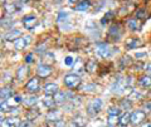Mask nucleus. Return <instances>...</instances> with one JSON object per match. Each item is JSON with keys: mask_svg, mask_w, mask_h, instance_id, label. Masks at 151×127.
Here are the masks:
<instances>
[{"mask_svg": "<svg viewBox=\"0 0 151 127\" xmlns=\"http://www.w3.org/2000/svg\"><path fill=\"white\" fill-rule=\"evenodd\" d=\"M130 63V57L129 55H125L124 58H122V64H129Z\"/></svg>", "mask_w": 151, "mask_h": 127, "instance_id": "38", "label": "nucleus"}, {"mask_svg": "<svg viewBox=\"0 0 151 127\" xmlns=\"http://www.w3.org/2000/svg\"><path fill=\"white\" fill-rule=\"evenodd\" d=\"M147 17H149V14L145 9H140V10L136 13V18H137V19H146Z\"/></svg>", "mask_w": 151, "mask_h": 127, "instance_id": "30", "label": "nucleus"}, {"mask_svg": "<svg viewBox=\"0 0 151 127\" xmlns=\"http://www.w3.org/2000/svg\"><path fill=\"white\" fill-rule=\"evenodd\" d=\"M112 18H113V13H112V11H108V13L106 14V15H105V17H103V18H102V20H101V23H102V24H107V23H108V22H110V20L112 19Z\"/></svg>", "mask_w": 151, "mask_h": 127, "instance_id": "31", "label": "nucleus"}, {"mask_svg": "<svg viewBox=\"0 0 151 127\" xmlns=\"http://www.w3.org/2000/svg\"><path fill=\"white\" fill-rule=\"evenodd\" d=\"M54 98H52L50 96H45L44 98H43V105L45 106V107H53L54 106Z\"/></svg>", "mask_w": 151, "mask_h": 127, "instance_id": "28", "label": "nucleus"}, {"mask_svg": "<svg viewBox=\"0 0 151 127\" xmlns=\"http://www.w3.org/2000/svg\"><path fill=\"white\" fill-rule=\"evenodd\" d=\"M144 43L141 42V39H129L126 40V47L130 49H134V48H139V47H142Z\"/></svg>", "mask_w": 151, "mask_h": 127, "instance_id": "13", "label": "nucleus"}, {"mask_svg": "<svg viewBox=\"0 0 151 127\" xmlns=\"http://www.w3.org/2000/svg\"><path fill=\"white\" fill-rule=\"evenodd\" d=\"M18 1H20V3H29L30 0H18Z\"/></svg>", "mask_w": 151, "mask_h": 127, "instance_id": "43", "label": "nucleus"}, {"mask_svg": "<svg viewBox=\"0 0 151 127\" xmlns=\"http://www.w3.org/2000/svg\"><path fill=\"white\" fill-rule=\"evenodd\" d=\"M1 112H9V105L6 103V101L1 102Z\"/></svg>", "mask_w": 151, "mask_h": 127, "instance_id": "34", "label": "nucleus"}, {"mask_svg": "<svg viewBox=\"0 0 151 127\" xmlns=\"http://www.w3.org/2000/svg\"><path fill=\"white\" fill-rule=\"evenodd\" d=\"M20 35H22V32L20 30H12V32H9L8 34H5V37H4V39L8 40V42H12V40H17L20 38Z\"/></svg>", "mask_w": 151, "mask_h": 127, "instance_id": "11", "label": "nucleus"}, {"mask_svg": "<svg viewBox=\"0 0 151 127\" xmlns=\"http://www.w3.org/2000/svg\"><path fill=\"white\" fill-rule=\"evenodd\" d=\"M37 18L34 15H27L23 18V25H24L28 30H32V29H34L35 25H37Z\"/></svg>", "mask_w": 151, "mask_h": 127, "instance_id": "4", "label": "nucleus"}, {"mask_svg": "<svg viewBox=\"0 0 151 127\" xmlns=\"http://www.w3.org/2000/svg\"><path fill=\"white\" fill-rule=\"evenodd\" d=\"M60 117H62V113L59 111H50L48 115H47V118L48 121H59Z\"/></svg>", "mask_w": 151, "mask_h": 127, "instance_id": "18", "label": "nucleus"}, {"mask_svg": "<svg viewBox=\"0 0 151 127\" xmlns=\"http://www.w3.org/2000/svg\"><path fill=\"white\" fill-rule=\"evenodd\" d=\"M139 84L141 87H144V88L150 87L151 86V77L150 76H142L139 79Z\"/></svg>", "mask_w": 151, "mask_h": 127, "instance_id": "20", "label": "nucleus"}, {"mask_svg": "<svg viewBox=\"0 0 151 127\" xmlns=\"http://www.w3.org/2000/svg\"><path fill=\"white\" fill-rule=\"evenodd\" d=\"M110 37L113 40H119L121 37V32H120V27L119 25H112L110 29Z\"/></svg>", "mask_w": 151, "mask_h": 127, "instance_id": "14", "label": "nucleus"}, {"mask_svg": "<svg viewBox=\"0 0 151 127\" xmlns=\"http://www.w3.org/2000/svg\"><path fill=\"white\" fill-rule=\"evenodd\" d=\"M97 54L102 58H107L111 55V48L110 45L106 44V43H101L97 45Z\"/></svg>", "mask_w": 151, "mask_h": 127, "instance_id": "3", "label": "nucleus"}, {"mask_svg": "<svg viewBox=\"0 0 151 127\" xmlns=\"http://www.w3.org/2000/svg\"><path fill=\"white\" fill-rule=\"evenodd\" d=\"M28 73H29V69H28L25 65H22V67H19V69L17 70V78L19 81H24L25 77L28 76Z\"/></svg>", "mask_w": 151, "mask_h": 127, "instance_id": "12", "label": "nucleus"}, {"mask_svg": "<svg viewBox=\"0 0 151 127\" xmlns=\"http://www.w3.org/2000/svg\"><path fill=\"white\" fill-rule=\"evenodd\" d=\"M42 127H45V126H42Z\"/></svg>", "mask_w": 151, "mask_h": 127, "instance_id": "46", "label": "nucleus"}, {"mask_svg": "<svg viewBox=\"0 0 151 127\" xmlns=\"http://www.w3.org/2000/svg\"><path fill=\"white\" fill-rule=\"evenodd\" d=\"M89 8H91V1H89V0H83V1H81L77 6H76V10H78V11H87Z\"/></svg>", "mask_w": 151, "mask_h": 127, "instance_id": "17", "label": "nucleus"}, {"mask_svg": "<svg viewBox=\"0 0 151 127\" xmlns=\"http://www.w3.org/2000/svg\"><path fill=\"white\" fill-rule=\"evenodd\" d=\"M73 63H74V60H73V58L70 57V55H68V57H65V59H64V64H65V65H68V67H70V65H73Z\"/></svg>", "mask_w": 151, "mask_h": 127, "instance_id": "33", "label": "nucleus"}, {"mask_svg": "<svg viewBox=\"0 0 151 127\" xmlns=\"http://www.w3.org/2000/svg\"><path fill=\"white\" fill-rule=\"evenodd\" d=\"M25 62H27V63H32V62H33V54H32V53L28 54L27 57H25Z\"/></svg>", "mask_w": 151, "mask_h": 127, "instance_id": "37", "label": "nucleus"}, {"mask_svg": "<svg viewBox=\"0 0 151 127\" xmlns=\"http://www.w3.org/2000/svg\"><path fill=\"white\" fill-rule=\"evenodd\" d=\"M40 81H39V78H32L29 82H28L27 84H25V88H27V91H29V92H32V93H34V92H37L38 89H39V86H40Z\"/></svg>", "mask_w": 151, "mask_h": 127, "instance_id": "7", "label": "nucleus"}, {"mask_svg": "<svg viewBox=\"0 0 151 127\" xmlns=\"http://www.w3.org/2000/svg\"><path fill=\"white\" fill-rule=\"evenodd\" d=\"M54 102L57 103V105H62V103H64L65 101H67V98H68V95L65 92H60V91H58L54 95Z\"/></svg>", "mask_w": 151, "mask_h": 127, "instance_id": "10", "label": "nucleus"}, {"mask_svg": "<svg viewBox=\"0 0 151 127\" xmlns=\"http://www.w3.org/2000/svg\"><path fill=\"white\" fill-rule=\"evenodd\" d=\"M144 55H146V53H139V54H136V57L140 58V57H144Z\"/></svg>", "mask_w": 151, "mask_h": 127, "instance_id": "41", "label": "nucleus"}, {"mask_svg": "<svg viewBox=\"0 0 151 127\" xmlns=\"http://www.w3.org/2000/svg\"><path fill=\"white\" fill-rule=\"evenodd\" d=\"M121 105H122V107H124V108H126V110H129V108L131 107V102H129V101H122V103H121Z\"/></svg>", "mask_w": 151, "mask_h": 127, "instance_id": "35", "label": "nucleus"}, {"mask_svg": "<svg viewBox=\"0 0 151 127\" xmlns=\"http://www.w3.org/2000/svg\"><path fill=\"white\" fill-rule=\"evenodd\" d=\"M64 84L69 88H77L81 84V78L77 74H67L64 77Z\"/></svg>", "mask_w": 151, "mask_h": 127, "instance_id": "1", "label": "nucleus"}, {"mask_svg": "<svg viewBox=\"0 0 151 127\" xmlns=\"http://www.w3.org/2000/svg\"><path fill=\"white\" fill-rule=\"evenodd\" d=\"M72 123L74 126H77V127H84L87 125V120L84 118L83 116H76L73 118V121H72Z\"/></svg>", "mask_w": 151, "mask_h": 127, "instance_id": "16", "label": "nucleus"}, {"mask_svg": "<svg viewBox=\"0 0 151 127\" xmlns=\"http://www.w3.org/2000/svg\"><path fill=\"white\" fill-rule=\"evenodd\" d=\"M37 73H38V76H39L40 78H47V77H49L52 74V68H50V65L42 64V65L38 67Z\"/></svg>", "mask_w": 151, "mask_h": 127, "instance_id": "8", "label": "nucleus"}, {"mask_svg": "<svg viewBox=\"0 0 151 127\" xmlns=\"http://www.w3.org/2000/svg\"><path fill=\"white\" fill-rule=\"evenodd\" d=\"M20 102H22V97H20V96H14V97H12V98H9V101H6V103L9 105V107L18 106Z\"/></svg>", "mask_w": 151, "mask_h": 127, "instance_id": "23", "label": "nucleus"}, {"mask_svg": "<svg viewBox=\"0 0 151 127\" xmlns=\"http://www.w3.org/2000/svg\"><path fill=\"white\" fill-rule=\"evenodd\" d=\"M101 108H102V101L100 100V98H96V100L89 102V105L87 107V111H88L89 115L93 116V115H97L98 112L101 111Z\"/></svg>", "mask_w": 151, "mask_h": 127, "instance_id": "2", "label": "nucleus"}, {"mask_svg": "<svg viewBox=\"0 0 151 127\" xmlns=\"http://www.w3.org/2000/svg\"><path fill=\"white\" fill-rule=\"evenodd\" d=\"M29 43H30V37L27 35V37H23V38L17 39L14 42V47H15L17 50H23Z\"/></svg>", "mask_w": 151, "mask_h": 127, "instance_id": "5", "label": "nucleus"}, {"mask_svg": "<svg viewBox=\"0 0 151 127\" xmlns=\"http://www.w3.org/2000/svg\"><path fill=\"white\" fill-rule=\"evenodd\" d=\"M58 92V86L55 83H48L44 86V93L45 96H53Z\"/></svg>", "mask_w": 151, "mask_h": 127, "instance_id": "9", "label": "nucleus"}, {"mask_svg": "<svg viewBox=\"0 0 151 127\" xmlns=\"http://www.w3.org/2000/svg\"><path fill=\"white\" fill-rule=\"evenodd\" d=\"M127 25H129V28L131 30H140L141 29V24L139 23V20H136V19H130L129 22H127Z\"/></svg>", "mask_w": 151, "mask_h": 127, "instance_id": "19", "label": "nucleus"}, {"mask_svg": "<svg viewBox=\"0 0 151 127\" xmlns=\"http://www.w3.org/2000/svg\"><path fill=\"white\" fill-rule=\"evenodd\" d=\"M4 121H5V125H8L9 127H19V125L22 123L20 120H19L18 117H15V116L8 117V118L4 120Z\"/></svg>", "mask_w": 151, "mask_h": 127, "instance_id": "15", "label": "nucleus"}, {"mask_svg": "<svg viewBox=\"0 0 151 127\" xmlns=\"http://www.w3.org/2000/svg\"><path fill=\"white\" fill-rule=\"evenodd\" d=\"M68 1H69L70 4H73V3H76V1H78V0H68Z\"/></svg>", "mask_w": 151, "mask_h": 127, "instance_id": "44", "label": "nucleus"}, {"mask_svg": "<svg viewBox=\"0 0 151 127\" xmlns=\"http://www.w3.org/2000/svg\"><path fill=\"white\" fill-rule=\"evenodd\" d=\"M0 96H1L3 101H6L12 97V89L10 88H3L1 92H0Z\"/></svg>", "mask_w": 151, "mask_h": 127, "instance_id": "27", "label": "nucleus"}, {"mask_svg": "<svg viewBox=\"0 0 151 127\" xmlns=\"http://www.w3.org/2000/svg\"><path fill=\"white\" fill-rule=\"evenodd\" d=\"M146 70H147L149 74H151V63H149L147 65H146Z\"/></svg>", "mask_w": 151, "mask_h": 127, "instance_id": "39", "label": "nucleus"}, {"mask_svg": "<svg viewBox=\"0 0 151 127\" xmlns=\"http://www.w3.org/2000/svg\"><path fill=\"white\" fill-rule=\"evenodd\" d=\"M101 127H106V126H101Z\"/></svg>", "mask_w": 151, "mask_h": 127, "instance_id": "45", "label": "nucleus"}, {"mask_svg": "<svg viewBox=\"0 0 151 127\" xmlns=\"http://www.w3.org/2000/svg\"><path fill=\"white\" fill-rule=\"evenodd\" d=\"M37 101H38V98H37L35 96H29V97H25V98H24L23 103H24L25 106L30 107V106H34L35 103H37Z\"/></svg>", "mask_w": 151, "mask_h": 127, "instance_id": "24", "label": "nucleus"}, {"mask_svg": "<svg viewBox=\"0 0 151 127\" xmlns=\"http://www.w3.org/2000/svg\"><path fill=\"white\" fill-rule=\"evenodd\" d=\"M141 127H151V123L146 122V123H142V125H141Z\"/></svg>", "mask_w": 151, "mask_h": 127, "instance_id": "40", "label": "nucleus"}, {"mask_svg": "<svg viewBox=\"0 0 151 127\" xmlns=\"http://www.w3.org/2000/svg\"><path fill=\"white\" fill-rule=\"evenodd\" d=\"M144 120H145V112L142 111H135L134 113H131V123L134 126L140 125Z\"/></svg>", "mask_w": 151, "mask_h": 127, "instance_id": "6", "label": "nucleus"}, {"mask_svg": "<svg viewBox=\"0 0 151 127\" xmlns=\"http://www.w3.org/2000/svg\"><path fill=\"white\" fill-rule=\"evenodd\" d=\"M130 122H131V115L126 112V113L120 118V125H121L122 127H126L127 125L130 123Z\"/></svg>", "mask_w": 151, "mask_h": 127, "instance_id": "25", "label": "nucleus"}, {"mask_svg": "<svg viewBox=\"0 0 151 127\" xmlns=\"http://www.w3.org/2000/svg\"><path fill=\"white\" fill-rule=\"evenodd\" d=\"M55 127H64V125H63V122H58V125H57Z\"/></svg>", "mask_w": 151, "mask_h": 127, "instance_id": "42", "label": "nucleus"}, {"mask_svg": "<svg viewBox=\"0 0 151 127\" xmlns=\"http://www.w3.org/2000/svg\"><path fill=\"white\" fill-rule=\"evenodd\" d=\"M121 113L120 107H110L108 108V116H119Z\"/></svg>", "mask_w": 151, "mask_h": 127, "instance_id": "29", "label": "nucleus"}, {"mask_svg": "<svg viewBox=\"0 0 151 127\" xmlns=\"http://www.w3.org/2000/svg\"><path fill=\"white\" fill-rule=\"evenodd\" d=\"M43 60H44L45 65H50L55 62V57H54V54H52V53H45L43 57Z\"/></svg>", "mask_w": 151, "mask_h": 127, "instance_id": "21", "label": "nucleus"}, {"mask_svg": "<svg viewBox=\"0 0 151 127\" xmlns=\"http://www.w3.org/2000/svg\"><path fill=\"white\" fill-rule=\"evenodd\" d=\"M5 11L6 13H14V11H19V9H20V5H18V4L13 3V4H9V5H5Z\"/></svg>", "mask_w": 151, "mask_h": 127, "instance_id": "26", "label": "nucleus"}, {"mask_svg": "<svg viewBox=\"0 0 151 127\" xmlns=\"http://www.w3.org/2000/svg\"><path fill=\"white\" fill-rule=\"evenodd\" d=\"M19 127H32V123L29 121H23L20 125H19Z\"/></svg>", "mask_w": 151, "mask_h": 127, "instance_id": "36", "label": "nucleus"}, {"mask_svg": "<svg viewBox=\"0 0 151 127\" xmlns=\"http://www.w3.org/2000/svg\"><path fill=\"white\" fill-rule=\"evenodd\" d=\"M117 122H120V120L117 118V116H108V123H110L111 126L116 125Z\"/></svg>", "mask_w": 151, "mask_h": 127, "instance_id": "32", "label": "nucleus"}, {"mask_svg": "<svg viewBox=\"0 0 151 127\" xmlns=\"http://www.w3.org/2000/svg\"><path fill=\"white\" fill-rule=\"evenodd\" d=\"M84 68H86V70L88 73H93L94 70L97 69V63L94 62V60H88L86 63V65H84Z\"/></svg>", "mask_w": 151, "mask_h": 127, "instance_id": "22", "label": "nucleus"}]
</instances>
